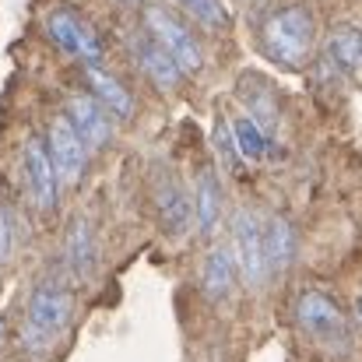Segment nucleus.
I'll return each mask as SVG.
<instances>
[{"instance_id":"13","label":"nucleus","mask_w":362,"mask_h":362,"mask_svg":"<svg viewBox=\"0 0 362 362\" xmlns=\"http://www.w3.org/2000/svg\"><path fill=\"white\" fill-rule=\"evenodd\" d=\"M64 264L74 274V281H88L95 271V233L85 215L71 218L67 236H64Z\"/></svg>"},{"instance_id":"11","label":"nucleus","mask_w":362,"mask_h":362,"mask_svg":"<svg viewBox=\"0 0 362 362\" xmlns=\"http://www.w3.org/2000/svg\"><path fill=\"white\" fill-rule=\"evenodd\" d=\"M130 57H134V64L162 88V92H173V88H180V81H183V67L151 39V35H137V39H130Z\"/></svg>"},{"instance_id":"2","label":"nucleus","mask_w":362,"mask_h":362,"mask_svg":"<svg viewBox=\"0 0 362 362\" xmlns=\"http://www.w3.org/2000/svg\"><path fill=\"white\" fill-rule=\"evenodd\" d=\"M74 320V296L60 281H39L28 296L25 320H21V341L28 352H49Z\"/></svg>"},{"instance_id":"20","label":"nucleus","mask_w":362,"mask_h":362,"mask_svg":"<svg viewBox=\"0 0 362 362\" xmlns=\"http://www.w3.org/2000/svg\"><path fill=\"white\" fill-rule=\"evenodd\" d=\"M194 21H201L204 28H215V32H222V28H229V11H226V4L222 0H176Z\"/></svg>"},{"instance_id":"5","label":"nucleus","mask_w":362,"mask_h":362,"mask_svg":"<svg viewBox=\"0 0 362 362\" xmlns=\"http://www.w3.org/2000/svg\"><path fill=\"white\" fill-rule=\"evenodd\" d=\"M233 250L240 260V274L250 288H260L271 278V264H267V246H264V222L257 211L240 208L233 215Z\"/></svg>"},{"instance_id":"23","label":"nucleus","mask_w":362,"mask_h":362,"mask_svg":"<svg viewBox=\"0 0 362 362\" xmlns=\"http://www.w3.org/2000/svg\"><path fill=\"white\" fill-rule=\"evenodd\" d=\"M356 313H359V324H362V296L356 299Z\"/></svg>"},{"instance_id":"9","label":"nucleus","mask_w":362,"mask_h":362,"mask_svg":"<svg viewBox=\"0 0 362 362\" xmlns=\"http://www.w3.org/2000/svg\"><path fill=\"white\" fill-rule=\"evenodd\" d=\"M155 211H158V226L165 229V236H183L194 226V194H187V187L176 176H162L155 183Z\"/></svg>"},{"instance_id":"18","label":"nucleus","mask_w":362,"mask_h":362,"mask_svg":"<svg viewBox=\"0 0 362 362\" xmlns=\"http://www.w3.org/2000/svg\"><path fill=\"white\" fill-rule=\"evenodd\" d=\"M264 246H267V264H271V274H281L292 260H296V226L285 218V215H271L264 222Z\"/></svg>"},{"instance_id":"3","label":"nucleus","mask_w":362,"mask_h":362,"mask_svg":"<svg viewBox=\"0 0 362 362\" xmlns=\"http://www.w3.org/2000/svg\"><path fill=\"white\" fill-rule=\"evenodd\" d=\"M296 320H299L303 334H306L310 341H317L320 349L341 352V349H349V341H352V327H349L345 310H341L327 292H320V288H310V292L299 296V303H296Z\"/></svg>"},{"instance_id":"10","label":"nucleus","mask_w":362,"mask_h":362,"mask_svg":"<svg viewBox=\"0 0 362 362\" xmlns=\"http://www.w3.org/2000/svg\"><path fill=\"white\" fill-rule=\"evenodd\" d=\"M67 120L74 123V130L81 134V141L88 148H106L113 141V120L110 110L88 92V95H71L67 99Z\"/></svg>"},{"instance_id":"12","label":"nucleus","mask_w":362,"mask_h":362,"mask_svg":"<svg viewBox=\"0 0 362 362\" xmlns=\"http://www.w3.org/2000/svg\"><path fill=\"white\" fill-rule=\"evenodd\" d=\"M236 274H240V260H236V250L218 243L208 250L204 257V267H201V288L211 303H226L236 288Z\"/></svg>"},{"instance_id":"21","label":"nucleus","mask_w":362,"mask_h":362,"mask_svg":"<svg viewBox=\"0 0 362 362\" xmlns=\"http://www.w3.org/2000/svg\"><path fill=\"white\" fill-rule=\"evenodd\" d=\"M215 148L226 162V169H240V162H246L240 155V144H236V134H233V123H226L222 117L215 120Z\"/></svg>"},{"instance_id":"14","label":"nucleus","mask_w":362,"mask_h":362,"mask_svg":"<svg viewBox=\"0 0 362 362\" xmlns=\"http://www.w3.org/2000/svg\"><path fill=\"white\" fill-rule=\"evenodd\" d=\"M194 222L201 236H215L222 222V183L211 165H204L194 180Z\"/></svg>"},{"instance_id":"22","label":"nucleus","mask_w":362,"mask_h":362,"mask_svg":"<svg viewBox=\"0 0 362 362\" xmlns=\"http://www.w3.org/2000/svg\"><path fill=\"white\" fill-rule=\"evenodd\" d=\"M11 250H14V233H11V215H7V208H0V264L11 257Z\"/></svg>"},{"instance_id":"17","label":"nucleus","mask_w":362,"mask_h":362,"mask_svg":"<svg viewBox=\"0 0 362 362\" xmlns=\"http://www.w3.org/2000/svg\"><path fill=\"white\" fill-rule=\"evenodd\" d=\"M85 81H88V92L120 120H130L134 117V99L130 92L120 85V78H113L110 71H103L99 64H85Z\"/></svg>"},{"instance_id":"4","label":"nucleus","mask_w":362,"mask_h":362,"mask_svg":"<svg viewBox=\"0 0 362 362\" xmlns=\"http://www.w3.org/2000/svg\"><path fill=\"white\" fill-rule=\"evenodd\" d=\"M144 28H148V35L183 67V74H197V71L204 67V49H201V42L194 39V32H190L183 21H176L173 11H165V7H158V4L144 7Z\"/></svg>"},{"instance_id":"24","label":"nucleus","mask_w":362,"mask_h":362,"mask_svg":"<svg viewBox=\"0 0 362 362\" xmlns=\"http://www.w3.org/2000/svg\"><path fill=\"white\" fill-rule=\"evenodd\" d=\"M120 4H144V0H120Z\"/></svg>"},{"instance_id":"16","label":"nucleus","mask_w":362,"mask_h":362,"mask_svg":"<svg viewBox=\"0 0 362 362\" xmlns=\"http://www.w3.org/2000/svg\"><path fill=\"white\" fill-rule=\"evenodd\" d=\"M240 99H243V106H246V117H250V120H257L267 134L278 130V120H281V113H278V99H274V88H271L264 78H257V74H243Z\"/></svg>"},{"instance_id":"19","label":"nucleus","mask_w":362,"mask_h":362,"mask_svg":"<svg viewBox=\"0 0 362 362\" xmlns=\"http://www.w3.org/2000/svg\"><path fill=\"white\" fill-rule=\"evenodd\" d=\"M233 134H236V144H240V155L246 162H264L271 155V134L250 117H236L233 120Z\"/></svg>"},{"instance_id":"1","label":"nucleus","mask_w":362,"mask_h":362,"mask_svg":"<svg viewBox=\"0 0 362 362\" xmlns=\"http://www.w3.org/2000/svg\"><path fill=\"white\" fill-rule=\"evenodd\" d=\"M317 42V21L310 7L288 4L264 18L260 25V49L267 60H274L285 71H303Z\"/></svg>"},{"instance_id":"6","label":"nucleus","mask_w":362,"mask_h":362,"mask_svg":"<svg viewBox=\"0 0 362 362\" xmlns=\"http://www.w3.org/2000/svg\"><path fill=\"white\" fill-rule=\"evenodd\" d=\"M46 32L64 53H71V57H78L85 64H99L103 60V42H99L95 28L81 14H74L71 7H53L46 14Z\"/></svg>"},{"instance_id":"15","label":"nucleus","mask_w":362,"mask_h":362,"mask_svg":"<svg viewBox=\"0 0 362 362\" xmlns=\"http://www.w3.org/2000/svg\"><path fill=\"white\" fill-rule=\"evenodd\" d=\"M324 53H327L331 67L341 71L345 78H362V28H356V25L331 28Z\"/></svg>"},{"instance_id":"8","label":"nucleus","mask_w":362,"mask_h":362,"mask_svg":"<svg viewBox=\"0 0 362 362\" xmlns=\"http://www.w3.org/2000/svg\"><path fill=\"white\" fill-rule=\"evenodd\" d=\"M25 183H28V197H32L35 211L49 215L60 197V176H57L46 141H39V137H32L25 144Z\"/></svg>"},{"instance_id":"7","label":"nucleus","mask_w":362,"mask_h":362,"mask_svg":"<svg viewBox=\"0 0 362 362\" xmlns=\"http://www.w3.org/2000/svg\"><path fill=\"white\" fill-rule=\"evenodd\" d=\"M46 148H49V158H53V165H57L60 183H64V187L81 183L85 165H88V144L81 141V134L74 130V123L67 120V117H57V120L49 123Z\"/></svg>"}]
</instances>
